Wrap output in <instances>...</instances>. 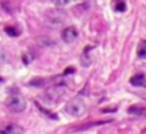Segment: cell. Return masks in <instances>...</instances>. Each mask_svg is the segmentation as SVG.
<instances>
[{"label":"cell","instance_id":"cell-7","mask_svg":"<svg viewBox=\"0 0 146 134\" xmlns=\"http://www.w3.org/2000/svg\"><path fill=\"white\" fill-rule=\"evenodd\" d=\"M5 32L9 36H12V37H17V36L19 35V31L15 27H5Z\"/></svg>","mask_w":146,"mask_h":134},{"label":"cell","instance_id":"cell-1","mask_svg":"<svg viewBox=\"0 0 146 134\" xmlns=\"http://www.w3.org/2000/svg\"><path fill=\"white\" fill-rule=\"evenodd\" d=\"M27 102L21 93H12L7 100V107L12 112H22L26 110Z\"/></svg>","mask_w":146,"mask_h":134},{"label":"cell","instance_id":"cell-3","mask_svg":"<svg viewBox=\"0 0 146 134\" xmlns=\"http://www.w3.org/2000/svg\"><path fill=\"white\" fill-rule=\"evenodd\" d=\"M77 37H78V32L74 27H72V26L71 27L64 28L63 32H62V38H63V41L67 43L74 42V41L77 40Z\"/></svg>","mask_w":146,"mask_h":134},{"label":"cell","instance_id":"cell-5","mask_svg":"<svg viewBox=\"0 0 146 134\" xmlns=\"http://www.w3.org/2000/svg\"><path fill=\"white\" fill-rule=\"evenodd\" d=\"M129 83L133 87H141V88H146V77L144 73H139L135 74L131 79H129Z\"/></svg>","mask_w":146,"mask_h":134},{"label":"cell","instance_id":"cell-8","mask_svg":"<svg viewBox=\"0 0 146 134\" xmlns=\"http://www.w3.org/2000/svg\"><path fill=\"white\" fill-rule=\"evenodd\" d=\"M115 9L119 10V12H124V10H126V4H124L123 1H118L115 5Z\"/></svg>","mask_w":146,"mask_h":134},{"label":"cell","instance_id":"cell-9","mask_svg":"<svg viewBox=\"0 0 146 134\" xmlns=\"http://www.w3.org/2000/svg\"><path fill=\"white\" fill-rule=\"evenodd\" d=\"M0 134H3V133H1V132H0Z\"/></svg>","mask_w":146,"mask_h":134},{"label":"cell","instance_id":"cell-2","mask_svg":"<svg viewBox=\"0 0 146 134\" xmlns=\"http://www.w3.org/2000/svg\"><path fill=\"white\" fill-rule=\"evenodd\" d=\"M86 111V104L82 99H73L67 104L66 112L72 116H81Z\"/></svg>","mask_w":146,"mask_h":134},{"label":"cell","instance_id":"cell-6","mask_svg":"<svg viewBox=\"0 0 146 134\" xmlns=\"http://www.w3.org/2000/svg\"><path fill=\"white\" fill-rule=\"evenodd\" d=\"M137 56L140 59H146V40L141 41L139 43V47H137Z\"/></svg>","mask_w":146,"mask_h":134},{"label":"cell","instance_id":"cell-4","mask_svg":"<svg viewBox=\"0 0 146 134\" xmlns=\"http://www.w3.org/2000/svg\"><path fill=\"white\" fill-rule=\"evenodd\" d=\"M3 134H23L25 129L18 124H7L0 129Z\"/></svg>","mask_w":146,"mask_h":134}]
</instances>
